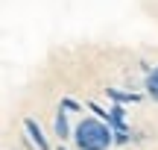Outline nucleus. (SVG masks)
Returning a JSON list of instances; mask_svg holds the SVG:
<instances>
[{
  "instance_id": "nucleus-1",
  "label": "nucleus",
  "mask_w": 158,
  "mask_h": 150,
  "mask_svg": "<svg viewBox=\"0 0 158 150\" xmlns=\"http://www.w3.org/2000/svg\"><path fill=\"white\" fill-rule=\"evenodd\" d=\"M76 150H108L114 147V127L100 115H85L73 124V139Z\"/></svg>"
},
{
  "instance_id": "nucleus-2",
  "label": "nucleus",
  "mask_w": 158,
  "mask_h": 150,
  "mask_svg": "<svg viewBox=\"0 0 158 150\" xmlns=\"http://www.w3.org/2000/svg\"><path fill=\"white\" fill-rule=\"evenodd\" d=\"M23 130H27V139L32 141L35 150H50V141H47L44 130H41V124L35 121V118H27V121H23Z\"/></svg>"
},
{
  "instance_id": "nucleus-3",
  "label": "nucleus",
  "mask_w": 158,
  "mask_h": 150,
  "mask_svg": "<svg viewBox=\"0 0 158 150\" xmlns=\"http://www.w3.org/2000/svg\"><path fill=\"white\" fill-rule=\"evenodd\" d=\"M53 133H56L59 141H70L73 139V124H70V118H68V109H62V106H59L56 118H53Z\"/></svg>"
},
{
  "instance_id": "nucleus-4",
  "label": "nucleus",
  "mask_w": 158,
  "mask_h": 150,
  "mask_svg": "<svg viewBox=\"0 0 158 150\" xmlns=\"http://www.w3.org/2000/svg\"><path fill=\"white\" fill-rule=\"evenodd\" d=\"M143 91H147L149 100L158 103V65L155 68H147V77H143Z\"/></svg>"
},
{
  "instance_id": "nucleus-5",
  "label": "nucleus",
  "mask_w": 158,
  "mask_h": 150,
  "mask_svg": "<svg viewBox=\"0 0 158 150\" xmlns=\"http://www.w3.org/2000/svg\"><path fill=\"white\" fill-rule=\"evenodd\" d=\"M106 94L117 103H138L141 100V94H126V91H117V88H106Z\"/></svg>"
},
{
  "instance_id": "nucleus-6",
  "label": "nucleus",
  "mask_w": 158,
  "mask_h": 150,
  "mask_svg": "<svg viewBox=\"0 0 158 150\" xmlns=\"http://www.w3.org/2000/svg\"><path fill=\"white\" fill-rule=\"evenodd\" d=\"M59 106L68 109V112H79V103H76V100H70V97H62V103H59Z\"/></svg>"
},
{
  "instance_id": "nucleus-7",
  "label": "nucleus",
  "mask_w": 158,
  "mask_h": 150,
  "mask_svg": "<svg viewBox=\"0 0 158 150\" xmlns=\"http://www.w3.org/2000/svg\"><path fill=\"white\" fill-rule=\"evenodd\" d=\"M59 150H68V147H64V141H59Z\"/></svg>"
}]
</instances>
